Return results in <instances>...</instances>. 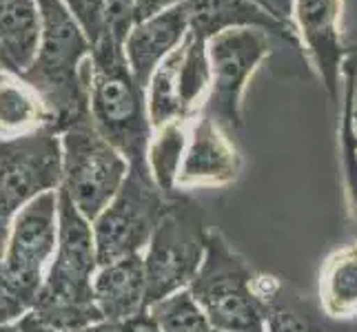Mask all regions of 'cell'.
<instances>
[{"label": "cell", "mask_w": 357, "mask_h": 332, "mask_svg": "<svg viewBox=\"0 0 357 332\" xmlns=\"http://www.w3.org/2000/svg\"><path fill=\"white\" fill-rule=\"evenodd\" d=\"M198 264V244L187 230L180 228L176 217L160 219L144 257L146 270V308L165 299L189 279Z\"/></svg>", "instance_id": "8fae6325"}, {"label": "cell", "mask_w": 357, "mask_h": 332, "mask_svg": "<svg viewBox=\"0 0 357 332\" xmlns=\"http://www.w3.org/2000/svg\"><path fill=\"white\" fill-rule=\"evenodd\" d=\"M151 177L146 166H131L118 195L91 224L98 266L140 255L142 246L151 242L162 213Z\"/></svg>", "instance_id": "8992f818"}, {"label": "cell", "mask_w": 357, "mask_h": 332, "mask_svg": "<svg viewBox=\"0 0 357 332\" xmlns=\"http://www.w3.org/2000/svg\"><path fill=\"white\" fill-rule=\"evenodd\" d=\"M93 303L109 324H122L146 308L144 257L131 255L98 268L93 277Z\"/></svg>", "instance_id": "4fadbf2b"}, {"label": "cell", "mask_w": 357, "mask_h": 332, "mask_svg": "<svg viewBox=\"0 0 357 332\" xmlns=\"http://www.w3.org/2000/svg\"><path fill=\"white\" fill-rule=\"evenodd\" d=\"M69 14L76 18L80 29L89 38L91 47L100 42L109 33L107 16H105V0H63Z\"/></svg>", "instance_id": "44dd1931"}, {"label": "cell", "mask_w": 357, "mask_h": 332, "mask_svg": "<svg viewBox=\"0 0 357 332\" xmlns=\"http://www.w3.org/2000/svg\"><path fill=\"white\" fill-rule=\"evenodd\" d=\"M63 187V140L56 129L0 140V217Z\"/></svg>", "instance_id": "52a82bcc"}, {"label": "cell", "mask_w": 357, "mask_h": 332, "mask_svg": "<svg viewBox=\"0 0 357 332\" xmlns=\"http://www.w3.org/2000/svg\"><path fill=\"white\" fill-rule=\"evenodd\" d=\"M11 221H14V219L0 217V264H3V260H5L7 246H9V239H11Z\"/></svg>", "instance_id": "f1b7e54d"}, {"label": "cell", "mask_w": 357, "mask_h": 332, "mask_svg": "<svg viewBox=\"0 0 357 332\" xmlns=\"http://www.w3.org/2000/svg\"><path fill=\"white\" fill-rule=\"evenodd\" d=\"M149 308L162 332H211L206 313L189 292H174Z\"/></svg>", "instance_id": "ffe728a7"}, {"label": "cell", "mask_w": 357, "mask_h": 332, "mask_svg": "<svg viewBox=\"0 0 357 332\" xmlns=\"http://www.w3.org/2000/svg\"><path fill=\"white\" fill-rule=\"evenodd\" d=\"M344 0H295L293 24L331 95H337L342 69L349 58L344 33Z\"/></svg>", "instance_id": "9c48e42d"}, {"label": "cell", "mask_w": 357, "mask_h": 332, "mask_svg": "<svg viewBox=\"0 0 357 332\" xmlns=\"http://www.w3.org/2000/svg\"><path fill=\"white\" fill-rule=\"evenodd\" d=\"M189 31L202 40L229 29H262L278 40L300 47V35L293 22L278 18L257 0H189Z\"/></svg>", "instance_id": "30bf717a"}, {"label": "cell", "mask_w": 357, "mask_h": 332, "mask_svg": "<svg viewBox=\"0 0 357 332\" xmlns=\"http://www.w3.org/2000/svg\"><path fill=\"white\" fill-rule=\"evenodd\" d=\"M29 313V306L20 301L11 290L0 284V324H16Z\"/></svg>", "instance_id": "d4e9b609"}, {"label": "cell", "mask_w": 357, "mask_h": 332, "mask_svg": "<svg viewBox=\"0 0 357 332\" xmlns=\"http://www.w3.org/2000/svg\"><path fill=\"white\" fill-rule=\"evenodd\" d=\"M331 299L337 310H349L357 303V260L340 264L331 279Z\"/></svg>", "instance_id": "7402d4cb"}, {"label": "cell", "mask_w": 357, "mask_h": 332, "mask_svg": "<svg viewBox=\"0 0 357 332\" xmlns=\"http://www.w3.org/2000/svg\"><path fill=\"white\" fill-rule=\"evenodd\" d=\"M58 246V191L22 206L11 221V239L0 264V284L33 308L43 290V270Z\"/></svg>", "instance_id": "5b68a950"}, {"label": "cell", "mask_w": 357, "mask_h": 332, "mask_svg": "<svg viewBox=\"0 0 357 332\" xmlns=\"http://www.w3.org/2000/svg\"><path fill=\"white\" fill-rule=\"evenodd\" d=\"M273 35L262 29H229L206 42L211 60V91L206 116L220 127H242V95L249 78L271 56Z\"/></svg>", "instance_id": "ba28073f"}, {"label": "cell", "mask_w": 357, "mask_h": 332, "mask_svg": "<svg viewBox=\"0 0 357 332\" xmlns=\"http://www.w3.org/2000/svg\"><path fill=\"white\" fill-rule=\"evenodd\" d=\"M257 3H260V5H264V7L268 9V5H266V0H257Z\"/></svg>", "instance_id": "4dcf8cb0"}, {"label": "cell", "mask_w": 357, "mask_h": 332, "mask_svg": "<svg viewBox=\"0 0 357 332\" xmlns=\"http://www.w3.org/2000/svg\"><path fill=\"white\" fill-rule=\"evenodd\" d=\"M178 89L187 118L206 104L204 95L211 91V60H208L206 40L195 33H187L180 45V67H178Z\"/></svg>", "instance_id": "ac0fdd59"}, {"label": "cell", "mask_w": 357, "mask_h": 332, "mask_svg": "<svg viewBox=\"0 0 357 332\" xmlns=\"http://www.w3.org/2000/svg\"><path fill=\"white\" fill-rule=\"evenodd\" d=\"M342 80H344V89H347L344 109H347V113H349L351 133L357 144V49H349V58L342 69Z\"/></svg>", "instance_id": "cb8c5ba5"}, {"label": "cell", "mask_w": 357, "mask_h": 332, "mask_svg": "<svg viewBox=\"0 0 357 332\" xmlns=\"http://www.w3.org/2000/svg\"><path fill=\"white\" fill-rule=\"evenodd\" d=\"M105 16L109 35L118 45H125L135 27V0H105Z\"/></svg>", "instance_id": "603a6c76"}, {"label": "cell", "mask_w": 357, "mask_h": 332, "mask_svg": "<svg viewBox=\"0 0 357 332\" xmlns=\"http://www.w3.org/2000/svg\"><path fill=\"white\" fill-rule=\"evenodd\" d=\"M189 33L187 5L162 11L149 20L138 22L127 35L125 56L135 82L146 91L153 71L162 65V60L171 56L184 42Z\"/></svg>", "instance_id": "7c38bea8"}, {"label": "cell", "mask_w": 357, "mask_h": 332, "mask_svg": "<svg viewBox=\"0 0 357 332\" xmlns=\"http://www.w3.org/2000/svg\"><path fill=\"white\" fill-rule=\"evenodd\" d=\"M116 332H162V330H160L153 315L140 313V315L127 319V322H122Z\"/></svg>", "instance_id": "4316f807"}, {"label": "cell", "mask_w": 357, "mask_h": 332, "mask_svg": "<svg viewBox=\"0 0 357 332\" xmlns=\"http://www.w3.org/2000/svg\"><path fill=\"white\" fill-rule=\"evenodd\" d=\"M87 97L93 127L129 159L146 166L153 129L146 111V91L135 82L122 45L112 35L91 47L87 60Z\"/></svg>", "instance_id": "7a4b0ae2"}, {"label": "cell", "mask_w": 357, "mask_h": 332, "mask_svg": "<svg viewBox=\"0 0 357 332\" xmlns=\"http://www.w3.org/2000/svg\"><path fill=\"white\" fill-rule=\"evenodd\" d=\"M40 129H56L47 104L22 78L0 71V135L20 138Z\"/></svg>", "instance_id": "e0dca14e"}, {"label": "cell", "mask_w": 357, "mask_h": 332, "mask_svg": "<svg viewBox=\"0 0 357 332\" xmlns=\"http://www.w3.org/2000/svg\"><path fill=\"white\" fill-rule=\"evenodd\" d=\"M93 226L67 191L58 189V246L54 264L45 277L43 290L31 310L84 308L93 303V277L98 273Z\"/></svg>", "instance_id": "277c9868"}, {"label": "cell", "mask_w": 357, "mask_h": 332, "mask_svg": "<svg viewBox=\"0 0 357 332\" xmlns=\"http://www.w3.org/2000/svg\"><path fill=\"white\" fill-rule=\"evenodd\" d=\"M0 332H22L20 324H0Z\"/></svg>", "instance_id": "f546056e"}, {"label": "cell", "mask_w": 357, "mask_h": 332, "mask_svg": "<svg viewBox=\"0 0 357 332\" xmlns=\"http://www.w3.org/2000/svg\"><path fill=\"white\" fill-rule=\"evenodd\" d=\"M40 7L43 35L38 58L22 80L38 91L56 131L89 116L87 60L91 42L63 0H36Z\"/></svg>", "instance_id": "6da1fadb"}, {"label": "cell", "mask_w": 357, "mask_h": 332, "mask_svg": "<svg viewBox=\"0 0 357 332\" xmlns=\"http://www.w3.org/2000/svg\"><path fill=\"white\" fill-rule=\"evenodd\" d=\"M184 151H187V129L184 120L171 122V125L158 129V135H153V142L149 144L146 159L151 164V175L158 180L160 187L171 184L182 166Z\"/></svg>", "instance_id": "d6986e66"}, {"label": "cell", "mask_w": 357, "mask_h": 332, "mask_svg": "<svg viewBox=\"0 0 357 332\" xmlns=\"http://www.w3.org/2000/svg\"><path fill=\"white\" fill-rule=\"evenodd\" d=\"M195 301L202 306L211 326L231 332H260L242 277L231 268H206L195 281Z\"/></svg>", "instance_id": "5bb4252c"}, {"label": "cell", "mask_w": 357, "mask_h": 332, "mask_svg": "<svg viewBox=\"0 0 357 332\" xmlns=\"http://www.w3.org/2000/svg\"><path fill=\"white\" fill-rule=\"evenodd\" d=\"M43 35L36 0H0V65L22 78L38 58Z\"/></svg>", "instance_id": "2e32d148"}, {"label": "cell", "mask_w": 357, "mask_h": 332, "mask_svg": "<svg viewBox=\"0 0 357 332\" xmlns=\"http://www.w3.org/2000/svg\"><path fill=\"white\" fill-rule=\"evenodd\" d=\"M268 9L273 14L287 22H293V7H295V0H266Z\"/></svg>", "instance_id": "83f0119b"}, {"label": "cell", "mask_w": 357, "mask_h": 332, "mask_svg": "<svg viewBox=\"0 0 357 332\" xmlns=\"http://www.w3.org/2000/svg\"><path fill=\"white\" fill-rule=\"evenodd\" d=\"M63 189L73 206L91 224L112 204L125 184L131 164L102 133L91 116L71 122L63 129Z\"/></svg>", "instance_id": "3957f363"}, {"label": "cell", "mask_w": 357, "mask_h": 332, "mask_svg": "<svg viewBox=\"0 0 357 332\" xmlns=\"http://www.w3.org/2000/svg\"><path fill=\"white\" fill-rule=\"evenodd\" d=\"M349 49H357V47H349Z\"/></svg>", "instance_id": "1f68e13d"}, {"label": "cell", "mask_w": 357, "mask_h": 332, "mask_svg": "<svg viewBox=\"0 0 357 332\" xmlns=\"http://www.w3.org/2000/svg\"><path fill=\"white\" fill-rule=\"evenodd\" d=\"M238 151L211 116L195 118L180 166V182H225L236 177Z\"/></svg>", "instance_id": "9a60e30c"}, {"label": "cell", "mask_w": 357, "mask_h": 332, "mask_svg": "<svg viewBox=\"0 0 357 332\" xmlns=\"http://www.w3.org/2000/svg\"><path fill=\"white\" fill-rule=\"evenodd\" d=\"M184 3H189V0H135V24L162 14V11L180 7Z\"/></svg>", "instance_id": "484cf974"}]
</instances>
